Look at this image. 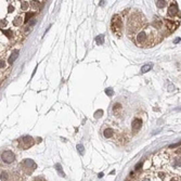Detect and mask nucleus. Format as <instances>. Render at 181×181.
<instances>
[{
  "mask_svg": "<svg viewBox=\"0 0 181 181\" xmlns=\"http://www.w3.org/2000/svg\"><path fill=\"white\" fill-rule=\"evenodd\" d=\"M157 32L154 27L144 26L136 35V43L139 47H152L157 41Z\"/></svg>",
  "mask_w": 181,
  "mask_h": 181,
  "instance_id": "obj_1",
  "label": "nucleus"
},
{
  "mask_svg": "<svg viewBox=\"0 0 181 181\" xmlns=\"http://www.w3.org/2000/svg\"><path fill=\"white\" fill-rule=\"evenodd\" d=\"M144 26H145V21L141 13L136 12L134 14H131L128 21V25H127V34L129 38H132V36L135 34L137 35Z\"/></svg>",
  "mask_w": 181,
  "mask_h": 181,
  "instance_id": "obj_2",
  "label": "nucleus"
},
{
  "mask_svg": "<svg viewBox=\"0 0 181 181\" xmlns=\"http://www.w3.org/2000/svg\"><path fill=\"white\" fill-rule=\"evenodd\" d=\"M111 27H112V32H113L115 35H117L118 37L122 36V33H123V20L118 14H115L113 18H112Z\"/></svg>",
  "mask_w": 181,
  "mask_h": 181,
  "instance_id": "obj_3",
  "label": "nucleus"
},
{
  "mask_svg": "<svg viewBox=\"0 0 181 181\" xmlns=\"http://www.w3.org/2000/svg\"><path fill=\"white\" fill-rule=\"evenodd\" d=\"M37 168V165L34 160L27 158V159H24L22 164H21V169L23 170L26 175H30L34 170Z\"/></svg>",
  "mask_w": 181,
  "mask_h": 181,
  "instance_id": "obj_4",
  "label": "nucleus"
},
{
  "mask_svg": "<svg viewBox=\"0 0 181 181\" xmlns=\"http://www.w3.org/2000/svg\"><path fill=\"white\" fill-rule=\"evenodd\" d=\"M19 148L22 150H27L28 148L34 145V139L29 136H24L19 139Z\"/></svg>",
  "mask_w": 181,
  "mask_h": 181,
  "instance_id": "obj_5",
  "label": "nucleus"
},
{
  "mask_svg": "<svg viewBox=\"0 0 181 181\" xmlns=\"http://www.w3.org/2000/svg\"><path fill=\"white\" fill-rule=\"evenodd\" d=\"M1 159L5 163L10 164L15 160V155H14V153L11 151H5V152H2V154H1Z\"/></svg>",
  "mask_w": 181,
  "mask_h": 181,
  "instance_id": "obj_6",
  "label": "nucleus"
},
{
  "mask_svg": "<svg viewBox=\"0 0 181 181\" xmlns=\"http://www.w3.org/2000/svg\"><path fill=\"white\" fill-rule=\"evenodd\" d=\"M141 126H142V120H141V119H140V118H135L134 120H132V125H131L132 131H134L135 134H137V132L140 130Z\"/></svg>",
  "mask_w": 181,
  "mask_h": 181,
  "instance_id": "obj_7",
  "label": "nucleus"
},
{
  "mask_svg": "<svg viewBox=\"0 0 181 181\" xmlns=\"http://www.w3.org/2000/svg\"><path fill=\"white\" fill-rule=\"evenodd\" d=\"M177 13H178V6H177V3L173 2L168 7V12H167V14H168V16H175Z\"/></svg>",
  "mask_w": 181,
  "mask_h": 181,
  "instance_id": "obj_8",
  "label": "nucleus"
},
{
  "mask_svg": "<svg viewBox=\"0 0 181 181\" xmlns=\"http://www.w3.org/2000/svg\"><path fill=\"white\" fill-rule=\"evenodd\" d=\"M19 53H20V51L19 50H14L12 52V54L10 55V57H9V60H8V63L9 64H12L14 61L18 59V56H19Z\"/></svg>",
  "mask_w": 181,
  "mask_h": 181,
  "instance_id": "obj_9",
  "label": "nucleus"
},
{
  "mask_svg": "<svg viewBox=\"0 0 181 181\" xmlns=\"http://www.w3.org/2000/svg\"><path fill=\"white\" fill-rule=\"evenodd\" d=\"M113 135H114V130H113V129L107 128V129H105V130H104V137H105V138H111V137H113Z\"/></svg>",
  "mask_w": 181,
  "mask_h": 181,
  "instance_id": "obj_10",
  "label": "nucleus"
},
{
  "mask_svg": "<svg viewBox=\"0 0 181 181\" xmlns=\"http://www.w3.org/2000/svg\"><path fill=\"white\" fill-rule=\"evenodd\" d=\"M95 42H97L99 46L103 45V43H104V35H99V36H97V38H95Z\"/></svg>",
  "mask_w": 181,
  "mask_h": 181,
  "instance_id": "obj_11",
  "label": "nucleus"
},
{
  "mask_svg": "<svg viewBox=\"0 0 181 181\" xmlns=\"http://www.w3.org/2000/svg\"><path fill=\"white\" fill-rule=\"evenodd\" d=\"M152 64H145V65H143L141 67V73H146V72H149L150 70L152 68Z\"/></svg>",
  "mask_w": 181,
  "mask_h": 181,
  "instance_id": "obj_12",
  "label": "nucleus"
},
{
  "mask_svg": "<svg viewBox=\"0 0 181 181\" xmlns=\"http://www.w3.org/2000/svg\"><path fill=\"white\" fill-rule=\"evenodd\" d=\"M55 169L57 170V171H59V173H60L61 177H65V173H64V171L62 170V167H61L60 164H55Z\"/></svg>",
  "mask_w": 181,
  "mask_h": 181,
  "instance_id": "obj_13",
  "label": "nucleus"
},
{
  "mask_svg": "<svg viewBox=\"0 0 181 181\" xmlns=\"http://www.w3.org/2000/svg\"><path fill=\"white\" fill-rule=\"evenodd\" d=\"M156 6H157L159 9H162V8H164V7L167 6V1H165V0H160V1L156 2Z\"/></svg>",
  "mask_w": 181,
  "mask_h": 181,
  "instance_id": "obj_14",
  "label": "nucleus"
},
{
  "mask_svg": "<svg viewBox=\"0 0 181 181\" xmlns=\"http://www.w3.org/2000/svg\"><path fill=\"white\" fill-rule=\"evenodd\" d=\"M105 93H106L108 97H113V94H114V91L112 88H107V89H105Z\"/></svg>",
  "mask_w": 181,
  "mask_h": 181,
  "instance_id": "obj_15",
  "label": "nucleus"
},
{
  "mask_svg": "<svg viewBox=\"0 0 181 181\" xmlns=\"http://www.w3.org/2000/svg\"><path fill=\"white\" fill-rule=\"evenodd\" d=\"M21 20H22L21 18H16L14 21H13V24H14L15 26H20V25L22 24V21H21Z\"/></svg>",
  "mask_w": 181,
  "mask_h": 181,
  "instance_id": "obj_16",
  "label": "nucleus"
},
{
  "mask_svg": "<svg viewBox=\"0 0 181 181\" xmlns=\"http://www.w3.org/2000/svg\"><path fill=\"white\" fill-rule=\"evenodd\" d=\"M77 150H78V152H79L81 155L84 154V146L81 144H77Z\"/></svg>",
  "mask_w": 181,
  "mask_h": 181,
  "instance_id": "obj_17",
  "label": "nucleus"
},
{
  "mask_svg": "<svg viewBox=\"0 0 181 181\" xmlns=\"http://www.w3.org/2000/svg\"><path fill=\"white\" fill-rule=\"evenodd\" d=\"M34 15H35V13H34V12H32V13H27V14H26V18H25V22L29 21L30 18H32V16H34Z\"/></svg>",
  "mask_w": 181,
  "mask_h": 181,
  "instance_id": "obj_18",
  "label": "nucleus"
},
{
  "mask_svg": "<svg viewBox=\"0 0 181 181\" xmlns=\"http://www.w3.org/2000/svg\"><path fill=\"white\" fill-rule=\"evenodd\" d=\"M2 33H3V34H6L8 38H11V35H12L11 30H2Z\"/></svg>",
  "mask_w": 181,
  "mask_h": 181,
  "instance_id": "obj_19",
  "label": "nucleus"
},
{
  "mask_svg": "<svg viewBox=\"0 0 181 181\" xmlns=\"http://www.w3.org/2000/svg\"><path fill=\"white\" fill-rule=\"evenodd\" d=\"M28 8V2L27 1H23L22 2V10H26Z\"/></svg>",
  "mask_w": 181,
  "mask_h": 181,
  "instance_id": "obj_20",
  "label": "nucleus"
},
{
  "mask_svg": "<svg viewBox=\"0 0 181 181\" xmlns=\"http://www.w3.org/2000/svg\"><path fill=\"white\" fill-rule=\"evenodd\" d=\"M101 114H103V111H101V110H100L99 112H95V115H94V116H95V118H100L101 116H102Z\"/></svg>",
  "mask_w": 181,
  "mask_h": 181,
  "instance_id": "obj_21",
  "label": "nucleus"
},
{
  "mask_svg": "<svg viewBox=\"0 0 181 181\" xmlns=\"http://www.w3.org/2000/svg\"><path fill=\"white\" fill-rule=\"evenodd\" d=\"M180 144H181V143H180V142H178V143H176V144H171V145L169 146V148H177V146H179Z\"/></svg>",
  "mask_w": 181,
  "mask_h": 181,
  "instance_id": "obj_22",
  "label": "nucleus"
},
{
  "mask_svg": "<svg viewBox=\"0 0 181 181\" xmlns=\"http://www.w3.org/2000/svg\"><path fill=\"white\" fill-rule=\"evenodd\" d=\"M179 165H181V160H175V166H179Z\"/></svg>",
  "mask_w": 181,
  "mask_h": 181,
  "instance_id": "obj_23",
  "label": "nucleus"
},
{
  "mask_svg": "<svg viewBox=\"0 0 181 181\" xmlns=\"http://www.w3.org/2000/svg\"><path fill=\"white\" fill-rule=\"evenodd\" d=\"M35 181H46V180H43L42 178H37V179H35Z\"/></svg>",
  "mask_w": 181,
  "mask_h": 181,
  "instance_id": "obj_24",
  "label": "nucleus"
},
{
  "mask_svg": "<svg viewBox=\"0 0 181 181\" xmlns=\"http://www.w3.org/2000/svg\"><path fill=\"white\" fill-rule=\"evenodd\" d=\"M2 67H5V61H3V60H1V68Z\"/></svg>",
  "mask_w": 181,
  "mask_h": 181,
  "instance_id": "obj_25",
  "label": "nucleus"
},
{
  "mask_svg": "<svg viewBox=\"0 0 181 181\" xmlns=\"http://www.w3.org/2000/svg\"><path fill=\"white\" fill-rule=\"evenodd\" d=\"M12 11H13V7L10 6V7H9V12H12Z\"/></svg>",
  "mask_w": 181,
  "mask_h": 181,
  "instance_id": "obj_26",
  "label": "nucleus"
},
{
  "mask_svg": "<svg viewBox=\"0 0 181 181\" xmlns=\"http://www.w3.org/2000/svg\"><path fill=\"white\" fill-rule=\"evenodd\" d=\"M179 41H180V39H176V40H175V41H173V42L176 43V42H179Z\"/></svg>",
  "mask_w": 181,
  "mask_h": 181,
  "instance_id": "obj_27",
  "label": "nucleus"
},
{
  "mask_svg": "<svg viewBox=\"0 0 181 181\" xmlns=\"http://www.w3.org/2000/svg\"><path fill=\"white\" fill-rule=\"evenodd\" d=\"M170 181H177V180H176L175 178H173V179H171V180H170Z\"/></svg>",
  "mask_w": 181,
  "mask_h": 181,
  "instance_id": "obj_28",
  "label": "nucleus"
},
{
  "mask_svg": "<svg viewBox=\"0 0 181 181\" xmlns=\"http://www.w3.org/2000/svg\"><path fill=\"white\" fill-rule=\"evenodd\" d=\"M143 181H146V180H143Z\"/></svg>",
  "mask_w": 181,
  "mask_h": 181,
  "instance_id": "obj_29",
  "label": "nucleus"
}]
</instances>
